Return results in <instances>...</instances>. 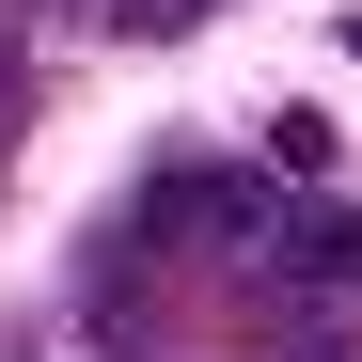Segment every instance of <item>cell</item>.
Segmentation results:
<instances>
[{
  "label": "cell",
  "mask_w": 362,
  "mask_h": 362,
  "mask_svg": "<svg viewBox=\"0 0 362 362\" xmlns=\"http://www.w3.org/2000/svg\"><path fill=\"white\" fill-rule=\"evenodd\" d=\"M205 0H110V32H189Z\"/></svg>",
  "instance_id": "2"
},
{
  "label": "cell",
  "mask_w": 362,
  "mask_h": 362,
  "mask_svg": "<svg viewBox=\"0 0 362 362\" xmlns=\"http://www.w3.org/2000/svg\"><path fill=\"white\" fill-rule=\"evenodd\" d=\"M299 268H315V284H362V221H315V236H299Z\"/></svg>",
  "instance_id": "1"
}]
</instances>
